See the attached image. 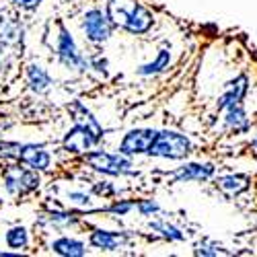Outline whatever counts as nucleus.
<instances>
[{
	"label": "nucleus",
	"mask_w": 257,
	"mask_h": 257,
	"mask_svg": "<svg viewBox=\"0 0 257 257\" xmlns=\"http://www.w3.org/2000/svg\"><path fill=\"white\" fill-rule=\"evenodd\" d=\"M105 11L115 27L132 35H144L155 25V15L140 0H109Z\"/></svg>",
	"instance_id": "f257e3e1"
},
{
	"label": "nucleus",
	"mask_w": 257,
	"mask_h": 257,
	"mask_svg": "<svg viewBox=\"0 0 257 257\" xmlns=\"http://www.w3.org/2000/svg\"><path fill=\"white\" fill-rule=\"evenodd\" d=\"M84 163H87L93 171L107 177H127V175H138V171L132 163V157L123 153H107L103 148H91L87 155H82Z\"/></svg>",
	"instance_id": "f03ea898"
},
{
	"label": "nucleus",
	"mask_w": 257,
	"mask_h": 257,
	"mask_svg": "<svg viewBox=\"0 0 257 257\" xmlns=\"http://www.w3.org/2000/svg\"><path fill=\"white\" fill-rule=\"evenodd\" d=\"M54 50H56L58 62L66 70H72V72H78V74H84L87 70H91L89 58L80 52V48L76 46L72 33L66 29L64 23H58V35H56Z\"/></svg>",
	"instance_id": "7ed1b4c3"
},
{
	"label": "nucleus",
	"mask_w": 257,
	"mask_h": 257,
	"mask_svg": "<svg viewBox=\"0 0 257 257\" xmlns=\"http://www.w3.org/2000/svg\"><path fill=\"white\" fill-rule=\"evenodd\" d=\"M194 153V144L191 140L175 130H159L148 157L155 159H169V161H183Z\"/></svg>",
	"instance_id": "20e7f679"
},
{
	"label": "nucleus",
	"mask_w": 257,
	"mask_h": 257,
	"mask_svg": "<svg viewBox=\"0 0 257 257\" xmlns=\"http://www.w3.org/2000/svg\"><path fill=\"white\" fill-rule=\"evenodd\" d=\"M113 23L107 11L101 9H89L80 19V31L84 35V39L93 46H103L105 41H109V37L113 35Z\"/></svg>",
	"instance_id": "39448f33"
},
{
	"label": "nucleus",
	"mask_w": 257,
	"mask_h": 257,
	"mask_svg": "<svg viewBox=\"0 0 257 257\" xmlns=\"http://www.w3.org/2000/svg\"><path fill=\"white\" fill-rule=\"evenodd\" d=\"M157 134H159V130H153V127H134V130H130L121 138L117 151L127 155V157L148 155Z\"/></svg>",
	"instance_id": "423d86ee"
},
{
	"label": "nucleus",
	"mask_w": 257,
	"mask_h": 257,
	"mask_svg": "<svg viewBox=\"0 0 257 257\" xmlns=\"http://www.w3.org/2000/svg\"><path fill=\"white\" fill-rule=\"evenodd\" d=\"M132 239L130 230H105V228H93L89 234V245L99 251H117Z\"/></svg>",
	"instance_id": "0eeeda50"
},
{
	"label": "nucleus",
	"mask_w": 257,
	"mask_h": 257,
	"mask_svg": "<svg viewBox=\"0 0 257 257\" xmlns=\"http://www.w3.org/2000/svg\"><path fill=\"white\" fill-rule=\"evenodd\" d=\"M216 175V165L214 163H185L177 171L171 173V179L175 183H191V181H210Z\"/></svg>",
	"instance_id": "6e6552de"
},
{
	"label": "nucleus",
	"mask_w": 257,
	"mask_h": 257,
	"mask_svg": "<svg viewBox=\"0 0 257 257\" xmlns=\"http://www.w3.org/2000/svg\"><path fill=\"white\" fill-rule=\"evenodd\" d=\"M247 93H249V76L247 74L234 76L232 80H228L224 84V93L216 101V109L218 111H226L228 107H232V105H241L243 99L247 97Z\"/></svg>",
	"instance_id": "1a4fd4ad"
},
{
	"label": "nucleus",
	"mask_w": 257,
	"mask_h": 257,
	"mask_svg": "<svg viewBox=\"0 0 257 257\" xmlns=\"http://www.w3.org/2000/svg\"><path fill=\"white\" fill-rule=\"evenodd\" d=\"M97 144L99 142L95 140V136L84 130V127L76 125V123L62 138V148L66 153H70V155H87L91 148H95Z\"/></svg>",
	"instance_id": "9d476101"
},
{
	"label": "nucleus",
	"mask_w": 257,
	"mask_h": 257,
	"mask_svg": "<svg viewBox=\"0 0 257 257\" xmlns=\"http://www.w3.org/2000/svg\"><path fill=\"white\" fill-rule=\"evenodd\" d=\"M68 113H70V117H72V121L76 123V125H80V127H84L87 132H91L93 136H95V140L97 142H101L103 140V136H105V130H103V125L99 123V119L91 113V109L87 105H84L82 101H72V103H68Z\"/></svg>",
	"instance_id": "9b49d317"
},
{
	"label": "nucleus",
	"mask_w": 257,
	"mask_h": 257,
	"mask_svg": "<svg viewBox=\"0 0 257 257\" xmlns=\"http://www.w3.org/2000/svg\"><path fill=\"white\" fill-rule=\"evenodd\" d=\"M17 163L44 173V171H50V167H52V155L46 151V146H41V144H23Z\"/></svg>",
	"instance_id": "f8f14e48"
},
{
	"label": "nucleus",
	"mask_w": 257,
	"mask_h": 257,
	"mask_svg": "<svg viewBox=\"0 0 257 257\" xmlns=\"http://www.w3.org/2000/svg\"><path fill=\"white\" fill-rule=\"evenodd\" d=\"M214 185H216L226 198H237L251 187V179L245 173H226L214 179Z\"/></svg>",
	"instance_id": "ddd939ff"
},
{
	"label": "nucleus",
	"mask_w": 257,
	"mask_h": 257,
	"mask_svg": "<svg viewBox=\"0 0 257 257\" xmlns=\"http://www.w3.org/2000/svg\"><path fill=\"white\" fill-rule=\"evenodd\" d=\"M37 222L41 226H52L56 230H64V228H72L80 224V214L76 212H66V210H50L39 214Z\"/></svg>",
	"instance_id": "4468645a"
},
{
	"label": "nucleus",
	"mask_w": 257,
	"mask_h": 257,
	"mask_svg": "<svg viewBox=\"0 0 257 257\" xmlns=\"http://www.w3.org/2000/svg\"><path fill=\"white\" fill-rule=\"evenodd\" d=\"M25 74H27V84H29V89H31L33 93H37V95H46V93L52 89L54 80H52L50 72H48L44 66H41V64H37V62L27 64Z\"/></svg>",
	"instance_id": "2eb2a0df"
},
{
	"label": "nucleus",
	"mask_w": 257,
	"mask_h": 257,
	"mask_svg": "<svg viewBox=\"0 0 257 257\" xmlns=\"http://www.w3.org/2000/svg\"><path fill=\"white\" fill-rule=\"evenodd\" d=\"M50 251L56 255H62V257H84L87 255V245L80 239L62 234V237H58L50 243Z\"/></svg>",
	"instance_id": "dca6fc26"
},
{
	"label": "nucleus",
	"mask_w": 257,
	"mask_h": 257,
	"mask_svg": "<svg viewBox=\"0 0 257 257\" xmlns=\"http://www.w3.org/2000/svg\"><path fill=\"white\" fill-rule=\"evenodd\" d=\"M23 39V25L11 15H0V46H17Z\"/></svg>",
	"instance_id": "f3484780"
},
{
	"label": "nucleus",
	"mask_w": 257,
	"mask_h": 257,
	"mask_svg": "<svg viewBox=\"0 0 257 257\" xmlns=\"http://www.w3.org/2000/svg\"><path fill=\"white\" fill-rule=\"evenodd\" d=\"M224 127L232 130L234 134H247L249 127H251V121L247 117V111L243 103L241 105H232L226 109V115H224Z\"/></svg>",
	"instance_id": "a211bd4d"
},
{
	"label": "nucleus",
	"mask_w": 257,
	"mask_h": 257,
	"mask_svg": "<svg viewBox=\"0 0 257 257\" xmlns=\"http://www.w3.org/2000/svg\"><path fill=\"white\" fill-rule=\"evenodd\" d=\"M169 64H171V50L161 48L157 52L155 60L146 62V64H142V66L136 68V74L138 76H157V74H161V72H165L169 68Z\"/></svg>",
	"instance_id": "6ab92c4d"
},
{
	"label": "nucleus",
	"mask_w": 257,
	"mask_h": 257,
	"mask_svg": "<svg viewBox=\"0 0 257 257\" xmlns=\"http://www.w3.org/2000/svg\"><path fill=\"white\" fill-rule=\"evenodd\" d=\"M148 226H151V230H155L157 234H161V237L169 243H181L185 241V232L173 224V222H169V220H151L148 222Z\"/></svg>",
	"instance_id": "aec40b11"
},
{
	"label": "nucleus",
	"mask_w": 257,
	"mask_h": 257,
	"mask_svg": "<svg viewBox=\"0 0 257 257\" xmlns=\"http://www.w3.org/2000/svg\"><path fill=\"white\" fill-rule=\"evenodd\" d=\"M17 161H13V165L7 167L3 181H5V189L9 196H23V185H21V163L15 165Z\"/></svg>",
	"instance_id": "412c9836"
},
{
	"label": "nucleus",
	"mask_w": 257,
	"mask_h": 257,
	"mask_svg": "<svg viewBox=\"0 0 257 257\" xmlns=\"http://www.w3.org/2000/svg\"><path fill=\"white\" fill-rule=\"evenodd\" d=\"M5 243L9 249H17V251H23L29 247V230L25 226H11L5 234Z\"/></svg>",
	"instance_id": "4be33fe9"
},
{
	"label": "nucleus",
	"mask_w": 257,
	"mask_h": 257,
	"mask_svg": "<svg viewBox=\"0 0 257 257\" xmlns=\"http://www.w3.org/2000/svg\"><path fill=\"white\" fill-rule=\"evenodd\" d=\"M21 185H23V196L37 191L39 185H41L39 171L29 169V167H21Z\"/></svg>",
	"instance_id": "5701e85b"
},
{
	"label": "nucleus",
	"mask_w": 257,
	"mask_h": 257,
	"mask_svg": "<svg viewBox=\"0 0 257 257\" xmlns=\"http://www.w3.org/2000/svg\"><path fill=\"white\" fill-rule=\"evenodd\" d=\"M66 200H68V204H70V206H74V208L95 212V208H93V196H91V194H87V191L70 189V191H66Z\"/></svg>",
	"instance_id": "b1692460"
},
{
	"label": "nucleus",
	"mask_w": 257,
	"mask_h": 257,
	"mask_svg": "<svg viewBox=\"0 0 257 257\" xmlns=\"http://www.w3.org/2000/svg\"><path fill=\"white\" fill-rule=\"evenodd\" d=\"M194 253L196 255H202V257H216V255H224V247L216 241H212V239H202L194 245Z\"/></svg>",
	"instance_id": "393cba45"
},
{
	"label": "nucleus",
	"mask_w": 257,
	"mask_h": 257,
	"mask_svg": "<svg viewBox=\"0 0 257 257\" xmlns=\"http://www.w3.org/2000/svg\"><path fill=\"white\" fill-rule=\"evenodd\" d=\"M134 208H136V202L134 200H113L111 206L97 208L95 212H109V214H113V216H127V214H130Z\"/></svg>",
	"instance_id": "a878e982"
},
{
	"label": "nucleus",
	"mask_w": 257,
	"mask_h": 257,
	"mask_svg": "<svg viewBox=\"0 0 257 257\" xmlns=\"http://www.w3.org/2000/svg\"><path fill=\"white\" fill-rule=\"evenodd\" d=\"M21 142H13V140H0V159L5 161H17L19 153H21Z\"/></svg>",
	"instance_id": "bb28decb"
},
{
	"label": "nucleus",
	"mask_w": 257,
	"mask_h": 257,
	"mask_svg": "<svg viewBox=\"0 0 257 257\" xmlns=\"http://www.w3.org/2000/svg\"><path fill=\"white\" fill-rule=\"evenodd\" d=\"M136 210H138L140 216H155V214L161 212V204L153 198H144V200L136 202Z\"/></svg>",
	"instance_id": "cd10ccee"
},
{
	"label": "nucleus",
	"mask_w": 257,
	"mask_h": 257,
	"mask_svg": "<svg viewBox=\"0 0 257 257\" xmlns=\"http://www.w3.org/2000/svg\"><path fill=\"white\" fill-rule=\"evenodd\" d=\"M93 194L99 196V198H113V196L117 194V189H115L113 183H109V181L103 179V181L93 183Z\"/></svg>",
	"instance_id": "c85d7f7f"
},
{
	"label": "nucleus",
	"mask_w": 257,
	"mask_h": 257,
	"mask_svg": "<svg viewBox=\"0 0 257 257\" xmlns=\"http://www.w3.org/2000/svg\"><path fill=\"white\" fill-rule=\"evenodd\" d=\"M89 62H91V70H95V72H99V74H103V76H107V68H109V60H107L105 56H95V58H89Z\"/></svg>",
	"instance_id": "c756f323"
},
{
	"label": "nucleus",
	"mask_w": 257,
	"mask_h": 257,
	"mask_svg": "<svg viewBox=\"0 0 257 257\" xmlns=\"http://www.w3.org/2000/svg\"><path fill=\"white\" fill-rule=\"evenodd\" d=\"M11 3L21 11H35L44 0H11Z\"/></svg>",
	"instance_id": "7c9ffc66"
},
{
	"label": "nucleus",
	"mask_w": 257,
	"mask_h": 257,
	"mask_svg": "<svg viewBox=\"0 0 257 257\" xmlns=\"http://www.w3.org/2000/svg\"><path fill=\"white\" fill-rule=\"evenodd\" d=\"M251 144H253V148H257V134H255V138L251 140Z\"/></svg>",
	"instance_id": "2f4dec72"
},
{
	"label": "nucleus",
	"mask_w": 257,
	"mask_h": 257,
	"mask_svg": "<svg viewBox=\"0 0 257 257\" xmlns=\"http://www.w3.org/2000/svg\"><path fill=\"white\" fill-rule=\"evenodd\" d=\"M0 48H3V46H0ZM0 56H3V52H0Z\"/></svg>",
	"instance_id": "473e14b6"
}]
</instances>
